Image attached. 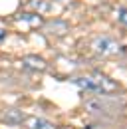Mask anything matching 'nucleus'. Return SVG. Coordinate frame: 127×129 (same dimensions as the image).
<instances>
[{"mask_svg":"<svg viewBox=\"0 0 127 129\" xmlns=\"http://www.w3.org/2000/svg\"><path fill=\"white\" fill-rule=\"evenodd\" d=\"M70 129H72V127H70Z\"/></svg>","mask_w":127,"mask_h":129,"instance_id":"f8f14e48","label":"nucleus"},{"mask_svg":"<svg viewBox=\"0 0 127 129\" xmlns=\"http://www.w3.org/2000/svg\"><path fill=\"white\" fill-rule=\"evenodd\" d=\"M89 83H91V91H97V93H107V95H113L117 91H121V85L117 81L101 74V72H91L89 76Z\"/></svg>","mask_w":127,"mask_h":129,"instance_id":"f03ea898","label":"nucleus"},{"mask_svg":"<svg viewBox=\"0 0 127 129\" xmlns=\"http://www.w3.org/2000/svg\"><path fill=\"white\" fill-rule=\"evenodd\" d=\"M125 109H127V105H125Z\"/></svg>","mask_w":127,"mask_h":129,"instance_id":"9b49d317","label":"nucleus"},{"mask_svg":"<svg viewBox=\"0 0 127 129\" xmlns=\"http://www.w3.org/2000/svg\"><path fill=\"white\" fill-rule=\"evenodd\" d=\"M4 38H6V32H4V30H2V28H0V42H2V40H4Z\"/></svg>","mask_w":127,"mask_h":129,"instance_id":"9d476101","label":"nucleus"},{"mask_svg":"<svg viewBox=\"0 0 127 129\" xmlns=\"http://www.w3.org/2000/svg\"><path fill=\"white\" fill-rule=\"evenodd\" d=\"M22 125L24 129H54V125L44 119V117H24V121H22Z\"/></svg>","mask_w":127,"mask_h":129,"instance_id":"0eeeda50","label":"nucleus"},{"mask_svg":"<svg viewBox=\"0 0 127 129\" xmlns=\"http://www.w3.org/2000/svg\"><path fill=\"white\" fill-rule=\"evenodd\" d=\"M28 10L30 12H36V14H44L50 10V2L48 0H28Z\"/></svg>","mask_w":127,"mask_h":129,"instance_id":"6e6552de","label":"nucleus"},{"mask_svg":"<svg viewBox=\"0 0 127 129\" xmlns=\"http://www.w3.org/2000/svg\"><path fill=\"white\" fill-rule=\"evenodd\" d=\"M42 28H46L48 34H52V36H66V34L70 32V24L66 20H52L48 24L44 22Z\"/></svg>","mask_w":127,"mask_h":129,"instance_id":"423d86ee","label":"nucleus"},{"mask_svg":"<svg viewBox=\"0 0 127 129\" xmlns=\"http://www.w3.org/2000/svg\"><path fill=\"white\" fill-rule=\"evenodd\" d=\"M24 117H26L24 111L18 109V107H10V109H4L0 113V121L6 123V125H20L24 121Z\"/></svg>","mask_w":127,"mask_h":129,"instance_id":"20e7f679","label":"nucleus"},{"mask_svg":"<svg viewBox=\"0 0 127 129\" xmlns=\"http://www.w3.org/2000/svg\"><path fill=\"white\" fill-rule=\"evenodd\" d=\"M22 66L26 70H32V72H46L48 70V62L44 58H40V56H24Z\"/></svg>","mask_w":127,"mask_h":129,"instance_id":"39448f33","label":"nucleus"},{"mask_svg":"<svg viewBox=\"0 0 127 129\" xmlns=\"http://www.w3.org/2000/svg\"><path fill=\"white\" fill-rule=\"evenodd\" d=\"M14 26L20 32H32V30H40L44 26V18L36 12H22L12 20Z\"/></svg>","mask_w":127,"mask_h":129,"instance_id":"7ed1b4c3","label":"nucleus"},{"mask_svg":"<svg viewBox=\"0 0 127 129\" xmlns=\"http://www.w3.org/2000/svg\"><path fill=\"white\" fill-rule=\"evenodd\" d=\"M119 22H121L123 26H127V8H121V10H119Z\"/></svg>","mask_w":127,"mask_h":129,"instance_id":"1a4fd4ad","label":"nucleus"},{"mask_svg":"<svg viewBox=\"0 0 127 129\" xmlns=\"http://www.w3.org/2000/svg\"><path fill=\"white\" fill-rule=\"evenodd\" d=\"M91 50H93L97 56H103V58H117V56L125 54V48H123L117 40L109 38V36H99V38H95L93 42H91Z\"/></svg>","mask_w":127,"mask_h":129,"instance_id":"f257e3e1","label":"nucleus"}]
</instances>
